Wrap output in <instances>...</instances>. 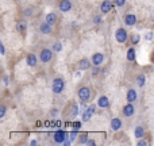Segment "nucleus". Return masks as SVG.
Segmentation results:
<instances>
[{"label": "nucleus", "instance_id": "f257e3e1", "mask_svg": "<svg viewBox=\"0 0 154 146\" xmlns=\"http://www.w3.org/2000/svg\"><path fill=\"white\" fill-rule=\"evenodd\" d=\"M64 88H65V81L61 79V77H56V79L53 80V85H51V91H53V93L60 95V93H62Z\"/></svg>", "mask_w": 154, "mask_h": 146}, {"label": "nucleus", "instance_id": "f03ea898", "mask_svg": "<svg viewBox=\"0 0 154 146\" xmlns=\"http://www.w3.org/2000/svg\"><path fill=\"white\" fill-rule=\"evenodd\" d=\"M77 96H79V99L82 101V103H87V101L91 99V88L89 87L79 88V91H77Z\"/></svg>", "mask_w": 154, "mask_h": 146}, {"label": "nucleus", "instance_id": "7ed1b4c3", "mask_svg": "<svg viewBox=\"0 0 154 146\" xmlns=\"http://www.w3.org/2000/svg\"><path fill=\"white\" fill-rule=\"evenodd\" d=\"M51 58H53V50H50V49H42V50H41L39 60L43 62V64L50 62Z\"/></svg>", "mask_w": 154, "mask_h": 146}, {"label": "nucleus", "instance_id": "20e7f679", "mask_svg": "<svg viewBox=\"0 0 154 146\" xmlns=\"http://www.w3.org/2000/svg\"><path fill=\"white\" fill-rule=\"evenodd\" d=\"M127 31H126L123 27H119V29L116 30V33H115V39H116L118 43H125L126 41H127Z\"/></svg>", "mask_w": 154, "mask_h": 146}, {"label": "nucleus", "instance_id": "39448f33", "mask_svg": "<svg viewBox=\"0 0 154 146\" xmlns=\"http://www.w3.org/2000/svg\"><path fill=\"white\" fill-rule=\"evenodd\" d=\"M68 137H69V134L64 130H58L53 134V139L57 142V144H64V142L68 139Z\"/></svg>", "mask_w": 154, "mask_h": 146}, {"label": "nucleus", "instance_id": "423d86ee", "mask_svg": "<svg viewBox=\"0 0 154 146\" xmlns=\"http://www.w3.org/2000/svg\"><path fill=\"white\" fill-rule=\"evenodd\" d=\"M95 111H96V106L95 104H91V106L82 112V118H81L82 122H88V120H91V118H92V115L95 114Z\"/></svg>", "mask_w": 154, "mask_h": 146}, {"label": "nucleus", "instance_id": "0eeeda50", "mask_svg": "<svg viewBox=\"0 0 154 146\" xmlns=\"http://www.w3.org/2000/svg\"><path fill=\"white\" fill-rule=\"evenodd\" d=\"M92 65H95V67H100L101 64L104 62V54L103 53H95L92 56Z\"/></svg>", "mask_w": 154, "mask_h": 146}, {"label": "nucleus", "instance_id": "6e6552de", "mask_svg": "<svg viewBox=\"0 0 154 146\" xmlns=\"http://www.w3.org/2000/svg\"><path fill=\"white\" fill-rule=\"evenodd\" d=\"M134 112H135V107L133 106V103H130V101H128V103L123 107V115H125V116H127V118H130V116H133V115H134Z\"/></svg>", "mask_w": 154, "mask_h": 146}, {"label": "nucleus", "instance_id": "1a4fd4ad", "mask_svg": "<svg viewBox=\"0 0 154 146\" xmlns=\"http://www.w3.org/2000/svg\"><path fill=\"white\" fill-rule=\"evenodd\" d=\"M58 8L62 12H68V11L72 10V2L70 0H61L58 3Z\"/></svg>", "mask_w": 154, "mask_h": 146}, {"label": "nucleus", "instance_id": "9d476101", "mask_svg": "<svg viewBox=\"0 0 154 146\" xmlns=\"http://www.w3.org/2000/svg\"><path fill=\"white\" fill-rule=\"evenodd\" d=\"M108 106H109V99H108V96L101 95L100 98L97 99V107H100V108H107Z\"/></svg>", "mask_w": 154, "mask_h": 146}, {"label": "nucleus", "instance_id": "9b49d317", "mask_svg": "<svg viewBox=\"0 0 154 146\" xmlns=\"http://www.w3.org/2000/svg\"><path fill=\"white\" fill-rule=\"evenodd\" d=\"M123 126L122 123V119H119V118H114V119H111V130L112 131H118L120 130Z\"/></svg>", "mask_w": 154, "mask_h": 146}, {"label": "nucleus", "instance_id": "f8f14e48", "mask_svg": "<svg viewBox=\"0 0 154 146\" xmlns=\"http://www.w3.org/2000/svg\"><path fill=\"white\" fill-rule=\"evenodd\" d=\"M111 10H112V3L109 2V0H104V2L101 3V5H100L101 14H108Z\"/></svg>", "mask_w": 154, "mask_h": 146}, {"label": "nucleus", "instance_id": "ddd939ff", "mask_svg": "<svg viewBox=\"0 0 154 146\" xmlns=\"http://www.w3.org/2000/svg\"><path fill=\"white\" fill-rule=\"evenodd\" d=\"M91 65H92V61H89L88 58H81L79 61V68L81 70H87L91 68Z\"/></svg>", "mask_w": 154, "mask_h": 146}, {"label": "nucleus", "instance_id": "4468645a", "mask_svg": "<svg viewBox=\"0 0 154 146\" xmlns=\"http://www.w3.org/2000/svg\"><path fill=\"white\" fill-rule=\"evenodd\" d=\"M125 23L130 27L134 26V24L137 23V16L134 15V14H127V15L125 16Z\"/></svg>", "mask_w": 154, "mask_h": 146}, {"label": "nucleus", "instance_id": "2eb2a0df", "mask_svg": "<svg viewBox=\"0 0 154 146\" xmlns=\"http://www.w3.org/2000/svg\"><path fill=\"white\" fill-rule=\"evenodd\" d=\"M37 61H38V58L34 53H30L29 56L26 57V62L29 67H37Z\"/></svg>", "mask_w": 154, "mask_h": 146}, {"label": "nucleus", "instance_id": "dca6fc26", "mask_svg": "<svg viewBox=\"0 0 154 146\" xmlns=\"http://www.w3.org/2000/svg\"><path fill=\"white\" fill-rule=\"evenodd\" d=\"M39 31L42 33V34H51V24H49L48 22H45V23H42L39 26Z\"/></svg>", "mask_w": 154, "mask_h": 146}, {"label": "nucleus", "instance_id": "f3484780", "mask_svg": "<svg viewBox=\"0 0 154 146\" xmlns=\"http://www.w3.org/2000/svg\"><path fill=\"white\" fill-rule=\"evenodd\" d=\"M57 19H58L57 14H54V12H49L48 15H46V18H45V22H48L49 24H51V26H53V24L57 22Z\"/></svg>", "mask_w": 154, "mask_h": 146}, {"label": "nucleus", "instance_id": "a211bd4d", "mask_svg": "<svg viewBox=\"0 0 154 146\" xmlns=\"http://www.w3.org/2000/svg\"><path fill=\"white\" fill-rule=\"evenodd\" d=\"M137 51H135V49L134 48H130L127 50V54H126V58H127V61H130V62H133V61H135V56H137Z\"/></svg>", "mask_w": 154, "mask_h": 146}, {"label": "nucleus", "instance_id": "6ab92c4d", "mask_svg": "<svg viewBox=\"0 0 154 146\" xmlns=\"http://www.w3.org/2000/svg\"><path fill=\"white\" fill-rule=\"evenodd\" d=\"M138 99V95H137V91L135 89H130L127 92V101H130V103H134V101Z\"/></svg>", "mask_w": 154, "mask_h": 146}, {"label": "nucleus", "instance_id": "aec40b11", "mask_svg": "<svg viewBox=\"0 0 154 146\" xmlns=\"http://www.w3.org/2000/svg\"><path fill=\"white\" fill-rule=\"evenodd\" d=\"M16 30H18L19 33H26V30H27V22L26 20H19L18 22V24H16Z\"/></svg>", "mask_w": 154, "mask_h": 146}, {"label": "nucleus", "instance_id": "412c9836", "mask_svg": "<svg viewBox=\"0 0 154 146\" xmlns=\"http://www.w3.org/2000/svg\"><path fill=\"white\" fill-rule=\"evenodd\" d=\"M134 134H135V138H138V139L143 138V135H145L143 127H142V126H137V127H135V131H134Z\"/></svg>", "mask_w": 154, "mask_h": 146}, {"label": "nucleus", "instance_id": "4be33fe9", "mask_svg": "<svg viewBox=\"0 0 154 146\" xmlns=\"http://www.w3.org/2000/svg\"><path fill=\"white\" fill-rule=\"evenodd\" d=\"M137 85H138V87H143L145 84H146V77H145V74H138V76H137Z\"/></svg>", "mask_w": 154, "mask_h": 146}, {"label": "nucleus", "instance_id": "5701e85b", "mask_svg": "<svg viewBox=\"0 0 154 146\" xmlns=\"http://www.w3.org/2000/svg\"><path fill=\"white\" fill-rule=\"evenodd\" d=\"M77 114H79V106L75 103V104H72V108H70V112H69V115L72 118H75L77 116Z\"/></svg>", "mask_w": 154, "mask_h": 146}, {"label": "nucleus", "instance_id": "b1692460", "mask_svg": "<svg viewBox=\"0 0 154 146\" xmlns=\"http://www.w3.org/2000/svg\"><path fill=\"white\" fill-rule=\"evenodd\" d=\"M88 139H89V138H88V134L87 133H82L81 135L79 137V144H87Z\"/></svg>", "mask_w": 154, "mask_h": 146}, {"label": "nucleus", "instance_id": "393cba45", "mask_svg": "<svg viewBox=\"0 0 154 146\" xmlns=\"http://www.w3.org/2000/svg\"><path fill=\"white\" fill-rule=\"evenodd\" d=\"M62 50V43L60 42V41H57V42H54L53 45V51H56V53H58V51Z\"/></svg>", "mask_w": 154, "mask_h": 146}, {"label": "nucleus", "instance_id": "a878e982", "mask_svg": "<svg viewBox=\"0 0 154 146\" xmlns=\"http://www.w3.org/2000/svg\"><path fill=\"white\" fill-rule=\"evenodd\" d=\"M130 39H131V43H133V45H137V43L141 41V37H139V34H133L130 37Z\"/></svg>", "mask_w": 154, "mask_h": 146}, {"label": "nucleus", "instance_id": "bb28decb", "mask_svg": "<svg viewBox=\"0 0 154 146\" xmlns=\"http://www.w3.org/2000/svg\"><path fill=\"white\" fill-rule=\"evenodd\" d=\"M76 138H77V131H76V130H73V131H72V133H70V134H69V139H70V141H72V142H73V141H75V139H76Z\"/></svg>", "mask_w": 154, "mask_h": 146}, {"label": "nucleus", "instance_id": "cd10ccee", "mask_svg": "<svg viewBox=\"0 0 154 146\" xmlns=\"http://www.w3.org/2000/svg\"><path fill=\"white\" fill-rule=\"evenodd\" d=\"M115 4H116L118 7H123V5L126 4V0H115Z\"/></svg>", "mask_w": 154, "mask_h": 146}, {"label": "nucleus", "instance_id": "c85d7f7f", "mask_svg": "<svg viewBox=\"0 0 154 146\" xmlns=\"http://www.w3.org/2000/svg\"><path fill=\"white\" fill-rule=\"evenodd\" d=\"M137 145H138V146H147V145H149V142H147V141H145V139H139V141H138V144H137Z\"/></svg>", "mask_w": 154, "mask_h": 146}, {"label": "nucleus", "instance_id": "c756f323", "mask_svg": "<svg viewBox=\"0 0 154 146\" xmlns=\"http://www.w3.org/2000/svg\"><path fill=\"white\" fill-rule=\"evenodd\" d=\"M93 23H95V24H99V23H101V16H100V15L95 16V18H93Z\"/></svg>", "mask_w": 154, "mask_h": 146}, {"label": "nucleus", "instance_id": "7c9ffc66", "mask_svg": "<svg viewBox=\"0 0 154 146\" xmlns=\"http://www.w3.org/2000/svg\"><path fill=\"white\" fill-rule=\"evenodd\" d=\"M5 115V106H0V118H4Z\"/></svg>", "mask_w": 154, "mask_h": 146}, {"label": "nucleus", "instance_id": "2f4dec72", "mask_svg": "<svg viewBox=\"0 0 154 146\" xmlns=\"http://www.w3.org/2000/svg\"><path fill=\"white\" fill-rule=\"evenodd\" d=\"M80 127H81V122H76L75 125H73V130H76V131H79Z\"/></svg>", "mask_w": 154, "mask_h": 146}, {"label": "nucleus", "instance_id": "473e14b6", "mask_svg": "<svg viewBox=\"0 0 154 146\" xmlns=\"http://www.w3.org/2000/svg\"><path fill=\"white\" fill-rule=\"evenodd\" d=\"M0 53L5 54V48H4V43H0Z\"/></svg>", "mask_w": 154, "mask_h": 146}, {"label": "nucleus", "instance_id": "72a5a7b5", "mask_svg": "<svg viewBox=\"0 0 154 146\" xmlns=\"http://www.w3.org/2000/svg\"><path fill=\"white\" fill-rule=\"evenodd\" d=\"M24 14H26V15H31L32 14V7H29V10L24 11Z\"/></svg>", "mask_w": 154, "mask_h": 146}, {"label": "nucleus", "instance_id": "f704fd0d", "mask_svg": "<svg viewBox=\"0 0 154 146\" xmlns=\"http://www.w3.org/2000/svg\"><path fill=\"white\" fill-rule=\"evenodd\" d=\"M57 114H58V110H57V108H54V110H51V111H50V115H54V116H56Z\"/></svg>", "mask_w": 154, "mask_h": 146}, {"label": "nucleus", "instance_id": "c9c22d12", "mask_svg": "<svg viewBox=\"0 0 154 146\" xmlns=\"http://www.w3.org/2000/svg\"><path fill=\"white\" fill-rule=\"evenodd\" d=\"M146 39H147V41L153 39V34H152V33H147V34H146Z\"/></svg>", "mask_w": 154, "mask_h": 146}, {"label": "nucleus", "instance_id": "e433bc0d", "mask_svg": "<svg viewBox=\"0 0 154 146\" xmlns=\"http://www.w3.org/2000/svg\"><path fill=\"white\" fill-rule=\"evenodd\" d=\"M87 145H91V146H93V145H96V142H95V141H93V139H88Z\"/></svg>", "mask_w": 154, "mask_h": 146}, {"label": "nucleus", "instance_id": "4c0bfd02", "mask_svg": "<svg viewBox=\"0 0 154 146\" xmlns=\"http://www.w3.org/2000/svg\"><path fill=\"white\" fill-rule=\"evenodd\" d=\"M3 81H4L5 85H8V76H4V77H3Z\"/></svg>", "mask_w": 154, "mask_h": 146}, {"label": "nucleus", "instance_id": "58836bf2", "mask_svg": "<svg viewBox=\"0 0 154 146\" xmlns=\"http://www.w3.org/2000/svg\"><path fill=\"white\" fill-rule=\"evenodd\" d=\"M30 145H31V146H32V145H37V141H35V139H32V141L30 142Z\"/></svg>", "mask_w": 154, "mask_h": 146}, {"label": "nucleus", "instance_id": "ea45409f", "mask_svg": "<svg viewBox=\"0 0 154 146\" xmlns=\"http://www.w3.org/2000/svg\"><path fill=\"white\" fill-rule=\"evenodd\" d=\"M80 76H81V73H80V72H76L75 73V77H80Z\"/></svg>", "mask_w": 154, "mask_h": 146}]
</instances>
